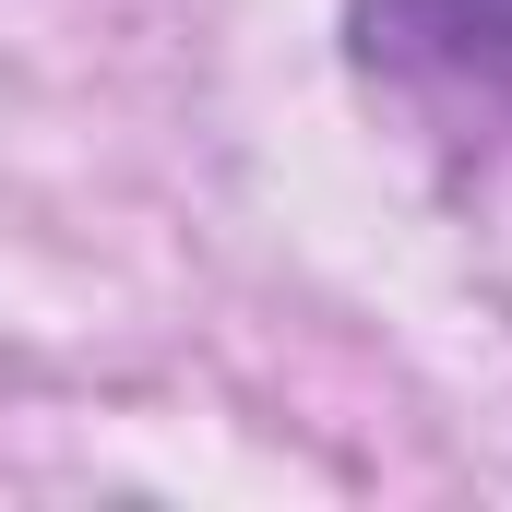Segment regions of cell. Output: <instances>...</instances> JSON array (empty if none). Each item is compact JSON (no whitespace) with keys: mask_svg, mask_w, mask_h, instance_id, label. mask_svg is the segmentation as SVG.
Returning <instances> with one entry per match:
<instances>
[{"mask_svg":"<svg viewBox=\"0 0 512 512\" xmlns=\"http://www.w3.org/2000/svg\"><path fill=\"white\" fill-rule=\"evenodd\" d=\"M382 36L453 84L512 96V0H382Z\"/></svg>","mask_w":512,"mask_h":512,"instance_id":"obj_1","label":"cell"}]
</instances>
